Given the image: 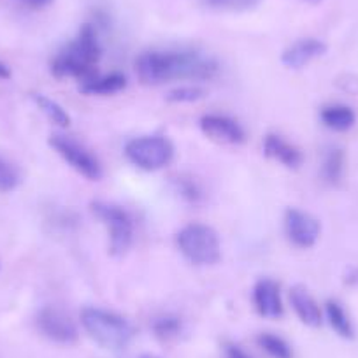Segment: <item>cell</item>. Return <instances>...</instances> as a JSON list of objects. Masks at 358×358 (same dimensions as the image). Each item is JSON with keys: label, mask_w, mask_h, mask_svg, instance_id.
Here are the masks:
<instances>
[{"label": "cell", "mask_w": 358, "mask_h": 358, "mask_svg": "<svg viewBox=\"0 0 358 358\" xmlns=\"http://www.w3.org/2000/svg\"><path fill=\"white\" fill-rule=\"evenodd\" d=\"M218 72V60L195 50H148L136 58L137 79L146 86L209 81Z\"/></svg>", "instance_id": "1"}, {"label": "cell", "mask_w": 358, "mask_h": 358, "mask_svg": "<svg viewBox=\"0 0 358 358\" xmlns=\"http://www.w3.org/2000/svg\"><path fill=\"white\" fill-rule=\"evenodd\" d=\"M101 58L102 46L97 27L94 23H85L78 36L55 55L50 71L57 79L71 78L83 83L99 74Z\"/></svg>", "instance_id": "2"}, {"label": "cell", "mask_w": 358, "mask_h": 358, "mask_svg": "<svg viewBox=\"0 0 358 358\" xmlns=\"http://www.w3.org/2000/svg\"><path fill=\"white\" fill-rule=\"evenodd\" d=\"M81 325L90 339L108 351L127 350L137 334L136 327L129 318L94 306L81 311Z\"/></svg>", "instance_id": "3"}, {"label": "cell", "mask_w": 358, "mask_h": 358, "mask_svg": "<svg viewBox=\"0 0 358 358\" xmlns=\"http://www.w3.org/2000/svg\"><path fill=\"white\" fill-rule=\"evenodd\" d=\"M176 246L185 260L197 267H208L222 260L218 232L206 223H190L176 234Z\"/></svg>", "instance_id": "4"}, {"label": "cell", "mask_w": 358, "mask_h": 358, "mask_svg": "<svg viewBox=\"0 0 358 358\" xmlns=\"http://www.w3.org/2000/svg\"><path fill=\"white\" fill-rule=\"evenodd\" d=\"M90 209L95 218L108 229L109 253L113 257H123L129 253L134 244V222L132 216L122 206L106 201H94Z\"/></svg>", "instance_id": "5"}, {"label": "cell", "mask_w": 358, "mask_h": 358, "mask_svg": "<svg viewBox=\"0 0 358 358\" xmlns=\"http://www.w3.org/2000/svg\"><path fill=\"white\" fill-rule=\"evenodd\" d=\"M176 148L169 137L151 134L130 139L125 144L127 160L137 169L146 172L160 171L174 160Z\"/></svg>", "instance_id": "6"}, {"label": "cell", "mask_w": 358, "mask_h": 358, "mask_svg": "<svg viewBox=\"0 0 358 358\" xmlns=\"http://www.w3.org/2000/svg\"><path fill=\"white\" fill-rule=\"evenodd\" d=\"M50 146L57 151L58 157L72 171H76L88 181H101L104 176V167H102L101 160L79 141L64 136V134H53L50 137Z\"/></svg>", "instance_id": "7"}, {"label": "cell", "mask_w": 358, "mask_h": 358, "mask_svg": "<svg viewBox=\"0 0 358 358\" xmlns=\"http://www.w3.org/2000/svg\"><path fill=\"white\" fill-rule=\"evenodd\" d=\"M37 330L48 341L62 346H71L78 341L79 330L74 320L57 306H44L37 311L36 316Z\"/></svg>", "instance_id": "8"}, {"label": "cell", "mask_w": 358, "mask_h": 358, "mask_svg": "<svg viewBox=\"0 0 358 358\" xmlns=\"http://www.w3.org/2000/svg\"><path fill=\"white\" fill-rule=\"evenodd\" d=\"M285 234L295 248L308 250L320 239L322 225L311 213L299 208H288L285 211Z\"/></svg>", "instance_id": "9"}, {"label": "cell", "mask_w": 358, "mask_h": 358, "mask_svg": "<svg viewBox=\"0 0 358 358\" xmlns=\"http://www.w3.org/2000/svg\"><path fill=\"white\" fill-rule=\"evenodd\" d=\"M201 132L209 141L227 146H239L246 143V130L236 118L220 113H209L199 120Z\"/></svg>", "instance_id": "10"}, {"label": "cell", "mask_w": 358, "mask_h": 358, "mask_svg": "<svg viewBox=\"0 0 358 358\" xmlns=\"http://www.w3.org/2000/svg\"><path fill=\"white\" fill-rule=\"evenodd\" d=\"M253 306L258 315L265 320H280L285 315L283 295H281V287L273 278H262L255 283Z\"/></svg>", "instance_id": "11"}, {"label": "cell", "mask_w": 358, "mask_h": 358, "mask_svg": "<svg viewBox=\"0 0 358 358\" xmlns=\"http://www.w3.org/2000/svg\"><path fill=\"white\" fill-rule=\"evenodd\" d=\"M327 53V44L316 37H302L281 53V64L290 71H301Z\"/></svg>", "instance_id": "12"}, {"label": "cell", "mask_w": 358, "mask_h": 358, "mask_svg": "<svg viewBox=\"0 0 358 358\" xmlns=\"http://www.w3.org/2000/svg\"><path fill=\"white\" fill-rule=\"evenodd\" d=\"M264 157L283 165L285 169H290V171H297L304 162L302 151L288 143L280 134H267L264 137Z\"/></svg>", "instance_id": "13"}, {"label": "cell", "mask_w": 358, "mask_h": 358, "mask_svg": "<svg viewBox=\"0 0 358 358\" xmlns=\"http://www.w3.org/2000/svg\"><path fill=\"white\" fill-rule=\"evenodd\" d=\"M290 304L297 318L311 329H318L323 323V313L316 299L302 285H295L290 290Z\"/></svg>", "instance_id": "14"}, {"label": "cell", "mask_w": 358, "mask_h": 358, "mask_svg": "<svg viewBox=\"0 0 358 358\" xmlns=\"http://www.w3.org/2000/svg\"><path fill=\"white\" fill-rule=\"evenodd\" d=\"M129 79L122 72H109V74H97L88 81L79 83V92L88 97H109L116 95L127 88Z\"/></svg>", "instance_id": "15"}, {"label": "cell", "mask_w": 358, "mask_h": 358, "mask_svg": "<svg viewBox=\"0 0 358 358\" xmlns=\"http://www.w3.org/2000/svg\"><path fill=\"white\" fill-rule=\"evenodd\" d=\"M320 122L334 132H346L357 123V113L346 104H327L320 109Z\"/></svg>", "instance_id": "16"}, {"label": "cell", "mask_w": 358, "mask_h": 358, "mask_svg": "<svg viewBox=\"0 0 358 358\" xmlns=\"http://www.w3.org/2000/svg\"><path fill=\"white\" fill-rule=\"evenodd\" d=\"M344 171H346V155L341 148L332 146L325 151L320 169V176L330 187H337L343 181Z\"/></svg>", "instance_id": "17"}, {"label": "cell", "mask_w": 358, "mask_h": 358, "mask_svg": "<svg viewBox=\"0 0 358 358\" xmlns=\"http://www.w3.org/2000/svg\"><path fill=\"white\" fill-rule=\"evenodd\" d=\"M325 316L329 325L332 327V330L337 334V336L343 337V339H353L355 327L353 323H351L350 315H348L346 309H344V306L341 304V302L334 301V299L327 301Z\"/></svg>", "instance_id": "18"}, {"label": "cell", "mask_w": 358, "mask_h": 358, "mask_svg": "<svg viewBox=\"0 0 358 358\" xmlns=\"http://www.w3.org/2000/svg\"><path fill=\"white\" fill-rule=\"evenodd\" d=\"M183 330V320L179 318L178 315H172V313L155 316L153 322H151V332L162 343H171V341L179 339Z\"/></svg>", "instance_id": "19"}, {"label": "cell", "mask_w": 358, "mask_h": 358, "mask_svg": "<svg viewBox=\"0 0 358 358\" xmlns=\"http://www.w3.org/2000/svg\"><path fill=\"white\" fill-rule=\"evenodd\" d=\"M32 101L36 102L37 108L44 113L48 120H50L53 125L60 127V129H67L71 125V115L67 113V109L62 104H58L53 99L46 97L43 94H32Z\"/></svg>", "instance_id": "20"}, {"label": "cell", "mask_w": 358, "mask_h": 358, "mask_svg": "<svg viewBox=\"0 0 358 358\" xmlns=\"http://www.w3.org/2000/svg\"><path fill=\"white\" fill-rule=\"evenodd\" d=\"M257 343L267 353L268 358H294V350L290 343L274 332H262Z\"/></svg>", "instance_id": "21"}, {"label": "cell", "mask_w": 358, "mask_h": 358, "mask_svg": "<svg viewBox=\"0 0 358 358\" xmlns=\"http://www.w3.org/2000/svg\"><path fill=\"white\" fill-rule=\"evenodd\" d=\"M208 92L199 85H181L169 92L167 101L174 102V104H192V102L202 101Z\"/></svg>", "instance_id": "22"}, {"label": "cell", "mask_w": 358, "mask_h": 358, "mask_svg": "<svg viewBox=\"0 0 358 358\" xmlns=\"http://www.w3.org/2000/svg\"><path fill=\"white\" fill-rule=\"evenodd\" d=\"M20 183H22V174L16 169V165L0 157V192L8 194V192L16 190Z\"/></svg>", "instance_id": "23"}, {"label": "cell", "mask_w": 358, "mask_h": 358, "mask_svg": "<svg viewBox=\"0 0 358 358\" xmlns=\"http://www.w3.org/2000/svg\"><path fill=\"white\" fill-rule=\"evenodd\" d=\"M174 187H176V192H178L185 201L190 202V204H199V202L204 199L201 185H199L194 178L179 176V178L174 181Z\"/></svg>", "instance_id": "24"}, {"label": "cell", "mask_w": 358, "mask_h": 358, "mask_svg": "<svg viewBox=\"0 0 358 358\" xmlns=\"http://www.w3.org/2000/svg\"><path fill=\"white\" fill-rule=\"evenodd\" d=\"M262 0H206V4L213 9L227 13H246L257 8Z\"/></svg>", "instance_id": "25"}, {"label": "cell", "mask_w": 358, "mask_h": 358, "mask_svg": "<svg viewBox=\"0 0 358 358\" xmlns=\"http://www.w3.org/2000/svg\"><path fill=\"white\" fill-rule=\"evenodd\" d=\"M223 358H255L237 343H225L223 346Z\"/></svg>", "instance_id": "26"}, {"label": "cell", "mask_w": 358, "mask_h": 358, "mask_svg": "<svg viewBox=\"0 0 358 358\" xmlns=\"http://www.w3.org/2000/svg\"><path fill=\"white\" fill-rule=\"evenodd\" d=\"M18 2L30 9H44L53 4V0H18Z\"/></svg>", "instance_id": "27"}, {"label": "cell", "mask_w": 358, "mask_h": 358, "mask_svg": "<svg viewBox=\"0 0 358 358\" xmlns=\"http://www.w3.org/2000/svg\"><path fill=\"white\" fill-rule=\"evenodd\" d=\"M9 78H11V71H9L8 65L0 62V81H6Z\"/></svg>", "instance_id": "28"}, {"label": "cell", "mask_w": 358, "mask_h": 358, "mask_svg": "<svg viewBox=\"0 0 358 358\" xmlns=\"http://www.w3.org/2000/svg\"><path fill=\"white\" fill-rule=\"evenodd\" d=\"M139 358H160V357H157V355H150V353H146V355H143V357H139Z\"/></svg>", "instance_id": "29"}, {"label": "cell", "mask_w": 358, "mask_h": 358, "mask_svg": "<svg viewBox=\"0 0 358 358\" xmlns=\"http://www.w3.org/2000/svg\"><path fill=\"white\" fill-rule=\"evenodd\" d=\"M304 2H320V0H304Z\"/></svg>", "instance_id": "30"}]
</instances>
